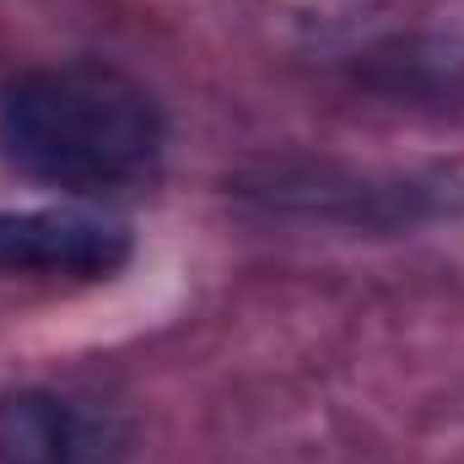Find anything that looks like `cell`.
<instances>
[{
  "mask_svg": "<svg viewBox=\"0 0 464 464\" xmlns=\"http://www.w3.org/2000/svg\"><path fill=\"white\" fill-rule=\"evenodd\" d=\"M87 432L71 400L49 389L0 394V464H82Z\"/></svg>",
  "mask_w": 464,
  "mask_h": 464,
  "instance_id": "3957f363",
  "label": "cell"
},
{
  "mask_svg": "<svg viewBox=\"0 0 464 464\" xmlns=\"http://www.w3.org/2000/svg\"><path fill=\"white\" fill-rule=\"evenodd\" d=\"M162 109L114 65H38L0 87V162L33 184L103 195L157 173Z\"/></svg>",
  "mask_w": 464,
  "mask_h": 464,
  "instance_id": "6da1fadb",
  "label": "cell"
},
{
  "mask_svg": "<svg viewBox=\"0 0 464 464\" xmlns=\"http://www.w3.org/2000/svg\"><path fill=\"white\" fill-rule=\"evenodd\" d=\"M130 259V227L92 211H0V276L98 281Z\"/></svg>",
  "mask_w": 464,
  "mask_h": 464,
  "instance_id": "7a4b0ae2",
  "label": "cell"
}]
</instances>
